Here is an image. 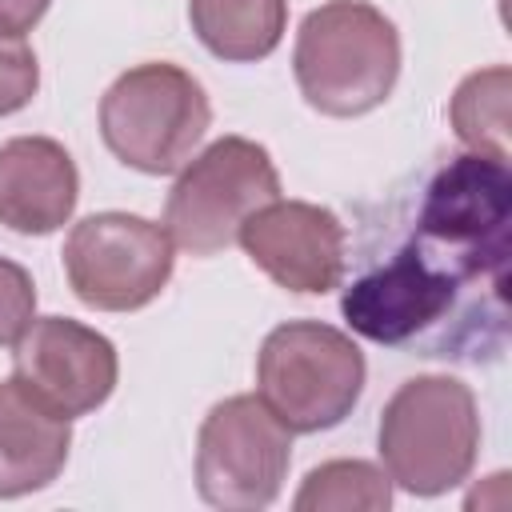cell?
<instances>
[{"label": "cell", "mask_w": 512, "mask_h": 512, "mask_svg": "<svg viewBox=\"0 0 512 512\" xmlns=\"http://www.w3.org/2000/svg\"><path fill=\"white\" fill-rule=\"evenodd\" d=\"M508 212H512V176L508 160L464 152L436 164L412 200L408 236L432 252L488 276L508 268Z\"/></svg>", "instance_id": "cell-4"}, {"label": "cell", "mask_w": 512, "mask_h": 512, "mask_svg": "<svg viewBox=\"0 0 512 512\" xmlns=\"http://www.w3.org/2000/svg\"><path fill=\"white\" fill-rule=\"evenodd\" d=\"M52 0H0V32L24 36L36 28V20L48 12Z\"/></svg>", "instance_id": "cell-19"}, {"label": "cell", "mask_w": 512, "mask_h": 512, "mask_svg": "<svg viewBox=\"0 0 512 512\" xmlns=\"http://www.w3.org/2000/svg\"><path fill=\"white\" fill-rule=\"evenodd\" d=\"M76 164L48 136H16L0 144V224L44 236L68 224L76 208Z\"/></svg>", "instance_id": "cell-12"}, {"label": "cell", "mask_w": 512, "mask_h": 512, "mask_svg": "<svg viewBox=\"0 0 512 512\" xmlns=\"http://www.w3.org/2000/svg\"><path fill=\"white\" fill-rule=\"evenodd\" d=\"M304 100L324 116H364L388 100L400 76L396 24L364 0L312 8L292 52Z\"/></svg>", "instance_id": "cell-2"}, {"label": "cell", "mask_w": 512, "mask_h": 512, "mask_svg": "<svg viewBox=\"0 0 512 512\" xmlns=\"http://www.w3.org/2000/svg\"><path fill=\"white\" fill-rule=\"evenodd\" d=\"M72 428L16 380L0 384V496L48 488L68 460Z\"/></svg>", "instance_id": "cell-13"}, {"label": "cell", "mask_w": 512, "mask_h": 512, "mask_svg": "<svg viewBox=\"0 0 512 512\" xmlns=\"http://www.w3.org/2000/svg\"><path fill=\"white\" fill-rule=\"evenodd\" d=\"M508 96H512V72L504 64L472 72L456 88L448 116L460 144H468V152L508 160Z\"/></svg>", "instance_id": "cell-15"}, {"label": "cell", "mask_w": 512, "mask_h": 512, "mask_svg": "<svg viewBox=\"0 0 512 512\" xmlns=\"http://www.w3.org/2000/svg\"><path fill=\"white\" fill-rule=\"evenodd\" d=\"M292 464V432L260 396L216 404L196 440V488L212 508H268Z\"/></svg>", "instance_id": "cell-8"}, {"label": "cell", "mask_w": 512, "mask_h": 512, "mask_svg": "<svg viewBox=\"0 0 512 512\" xmlns=\"http://www.w3.org/2000/svg\"><path fill=\"white\" fill-rule=\"evenodd\" d=\"M256 268H264L288 292H328L344 276V224L304 200H272L244 220L240 236Z\"/></svg>", "instance_id": "cell-11"}, {"label": "cell", "mask_w": 512, "mask_h": 512, "mask_svg": "<svg viewBox=\"0 0 512 512\" xmlns=\"http://www.w3.org/2000/svg\"><path fill=\"white\" fill-rule=\"evenodd\" d=\"M392 504V488L388 476L376 464L364 460H332L308 472L296 508H388Z\"/></svg>", "instance_id": "cell-16"}, {"label": "cell", "mask_w": 512, "mask_h": 512, "mask_svg": "<svg viewBox=\"0 0 512 512\" xmlns=\"http://www.w3.org/2000/svg\"><path fill=\"white\" fill-rule=\"evenodd\" d=\"M208 120L212 108L200 80L164 60L128 68L100 100V136L108 152L148 176L184 168Z\"/></svg>", "instance_id": "cell-5"}, {"label": "cell", "mask_w": 512, "mask_h": 512, "mask_svg": "<svg viewBox=\"0 0 512 512\" xmlns=\"http://www.w3.org/2000/svg\"><path fill=\"white\" fill-rule=\"evenodd\" d=\"M280 196V176L272 156L244 136H224L208 144L192 164H184L180 180L164 204V232L172 248L192 256H216L236 244L248 216Z\"/></svg>", "instance_id": "cell-7"}, {"label": "cell", "mask_w": 512, "mask_h": 512, "mask_svg": "<svg viewBox=\"0 0 512 512\" xmlns=\"http://www.w3.org/2000/svg\"><path fill=\"white\" fill-rule=\"evenodd\" d=\"M116 372L112 340L68 316L32 320L12 356V380L64 420L100 408L116 388Z\"/></svg>", "instance_id": "cell-10"}, {"label": "cell", "mask_w": 512, "mask_h": 512, "mask_svg": "<svg viewBox=\"0 0 512 512\" xmlns=\"http://www.w3.org/2000/svg\"><path fill=\"white\" fill-rule=\"evenodd\" d=\"M72 292L100 312H132L160 296L172 276V240L164 224L128 212H96L64 240Z\"/></svg>", "instance_id": "cell-9"}, {"label": "cell", "mask_w": 512, "mask_h": 512, "mask_svg": "<svg viewBox=\"0 0 512 512\" xmlns=\"http://www.w3.org/2000/svg\"><path fill=\"white\" fill-rule=\"evenodd\" d=\"M256 388L288 432H324L356 408L364 388V356L340 328L320 320H288L260 344Z\"/></svg>", "instance_id": "cell-6"}, {"label": "cell", "mask_w": 512, "mask_h": 512, "mask_svg": "<svg viewBox=\"0 0 512 512\" xmlns=\"http://www.w3.org/2000/svg\"><path fill=\"white\" fill-rule=\"evenodd\" d=\"M200 44L232 64L264 60L288 24V0H188Z\"/></svg>", "instance_id": "cell-14"}, {"label": "cell", "mask_w": 512, "mask_h": 512, "mask_svg": "<svg viewBox=\"0 0 512 512\" xmlns=\"http://www.w3.org/2000/svg\"><path fill=\"white\" fill-rule=\"evenodd\" d=\"M36 84H40V68L28 40L0 32V116L20 112L36 96Z\"/></svg>", "instance_id": "cell-17"}, {"label": "cell", "mask_w": 512, "mask_h": 512, "mask_svg": "<svg viewBox=\"0 0 512 512\" xmlns=\"http://www.w3.org/2000/svg\"><path fill=\"white\" fill-rule=\"evenodd\" d=\"M32 312H36L32 276L0 256V344H16L20 332L32 324Z\"/></svg>", "instance_id": "cell-18"}, {"label": "cell", "mask_w": 512, "mask_h": 512, "mask_svg": "<svg viewBox=\"0 0 512 512\" xmlns=\"http://www.w3.org/2000/svg\"><path fill=\"white\" fill-rule=\"evenodd\" d=\"M504 284L468 280L444 260L400 240L368 272H360L340 300L348 328L376 344H416L424 356H452L448 320H468L480 348L504 344Z\"/></svg>", "instance_id": "cell-1"}, {"label": "cell", "mask_w": 512, "mask_h": 512, "mask_svg": "<svg viewBox=\"0 0 512 512\" xmlns=\"http://www.w3.org/2000/svg\"><path fill=\"white\" fill-rule=\"evenodd\" d=\"M480 448L476 396L456 376L404 380L380 416V456L388 480L416 496H440L456 488Z\"/></svg>", "instance_id": "cell-3"}]
</instances>
